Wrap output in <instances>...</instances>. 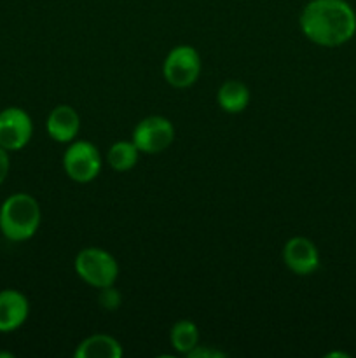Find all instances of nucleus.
<instances>
[{"label":"nucleus","mask_w":356,"mask_h":358,"mask_svg":"<svg viewBox=\"0 0 356 358\" xmlns=\"http://www.w3.org/2000/svg\"><path fill=\"white\" fill-rule=\"evenodd\" d=\"M299 23L302 34L323 48L346 44L356 34V13L346 0H309Z\"/></svg>","instance_id":"obj_1"},{"label":"nucleus","mask_w":356,"mask_h":358,"mask_svg":"<svg viewBox=\"0 0 356 358\" xmlns=\"http://www.w3.org/2000/svg\"><path fill=\"white\" fill-rule=\"evenodd\" d=\"M40 226V206L30 194L17 192L0 206V231L10 241H27Z\"/></svg>","instance_id":"obj_2"},{"label":"nucleus","mask_w":356,"mask_h":358,"mask_svg":"<svg viewBox=\"0 0 356 358\" xmlns=\"http://www.w3.org/2000/svg\"><path fill=\"white\" fill-rule=\"evenodd\" d=\"M77 276L94 289L114 285L119 276V264L112 254L98 247H87L73 261Z\"/></svg>","instance_id":"obj_3"},{"label":"nucleus","mask_w":356,"mask_h":358,"mask_svg":"<svg viewBox=\"0 0 356 358\" xmlns=\"http://www.w3.org/2000/svg\"><path fill=\"white\" fill-rule=\"evenodd\" d=\"M164 79L173 87L192 86L201 73V58L192 45H177L168 52L163 65Z\"/></svg>","instance_id":"obj_4"},{"label":"nucleus","mask_w":356,"mask_h":358,"mask_svg":"<svg viewBox=\"0 0 356 358\" xmlns=\"http://www.w3.org/2000/svg\"><path fill=\"white\" fill-rule=\"evenodd\" d=\"M63 168L73 182H93L101 170L100 150L87 140H77L63 154Z\"/></svg>","instance_id":"obj_5"},{"label":"nucleus","mask_w":356,"mask_h":358,"mask_svg":"<svg viewBox=\"0 0 356 358\" xmlns=\"http://www.w3.org/2000/svg\"><path fill=\"white\" fill-rule=\"evenodd\" d=\"M131 140L143 154L164 152L175 140V126L163 115H149L136 124Z\"/></svg>","instance_id":"obj_6"},{"label":"nucleus","mask_w":356,"mask_h":358,"mask_svg":"<svg viewBox=\"0 0 356 358\" xmlns=\"http://www.w3.org/2000/svg\"><path fill=\"white\" fill-rule=\"evenodd\" d=\"M34 133L31 117L20 107L3 108L0 112V147L9 150H20L30 142Z\"/></svg>","instance_id":"obj_7"},{"label":"nucleus","mask_w":356,"mask_h":358,"mask_svg":"<svg viewBox=\"0 0 356 358\" xmlns=\"http://www.w3.org/2000/svg\"><path fill=\"white\" fill-rule=\"evenodd\" d=\"M283 261L290 271L299 276H309L320 268L316 245L304 236H295L286 241L283 248Z\"/></svg>","instance_id":"obj_8"},{"label":"nucleus","mask_w":356,"mask_h":358,"mask_svg":"<svg viewBox=\"0 0 356 358\" xmlns=\"http://www.w3.org/2000/svg\"><path fill=\"white\" fill-rule=\"evenodd\" d=\"M45 129L52 140L59 143H70L75 140L80 129V115L70 105H58L51 110L45 121Z\"/></svg>","instance_id":"obj_9"},{"label":"nucleus","mask_w":356,"mask_h":358,"mask_svg":"<svg viewBox=\"0 0 356 358\" xmlns=\"http://www.w3.org/2000/svg\"><path fill=\"white\" fill-rule=\"evenodd\" d=\"M30 306L21 292L7 289L0 292V332H13L27 322Z\"/></svg>","instance_id":"obj_10"},{"label":"nucleus","mask_w":356,"mask_h":358,"mask_svg":"<svg viewBox=\"0 0 356 358\" xmlns=\"http://www.w3.org/2000/svg\"><path fill=\"white\" fill-rule=\"evenodd\" d=\"M75 358H121L122 346L108 334H93L77 345Z\"/></svg>","instance_id":"obj_11"},{"label":"nucleus","mask_w":356,"mask_h":358,"mask_svg":"<svg viewBox=\"0 0 356 358\" xmlns=\"http://www.w3.org/2000/svg\"><path fill=\"white\" fill-rule=\"evenodd\" d=\"M216 101L222 110L229 114H239L250 103V90L241 80H225L216 93Z\"/></svg>","instance_id":"obj_12"},{"label":"nucleus","mask_w":356,"mask_h":358,"mask_svg":"<svg viewBox=\"0 0 356 358\" xmlns=\"http://www.w3.org/2000/svg\"><path fill=\"white\" fill-rule=\"evenodd\" d=\"M171 346L175 348V352L181 353V355H187L191 353L195 346L199 345V331L198 325L191 320H180L171 327L170 334Z\"/></svg>","instance_id":"obj_13"},{"label":"nucleus","mask_w":356,"mask_h":358,"mask_svg":"<svg viewBox=\"0 0 356 358\" xmlns=\"http://www.w3.org/2000/svg\"><path fill=\"white\" fill-rule=\"evenodd\" d=\"M140 150L136 149V145L128 140H119L114 145L108 149V164L114 168L115 171H128L131 168H135V164L138 163Z\"/></svg>","instance_id":"obj_14"},{"label":"nucleus","mask_w":356,"mask_h":358,"mask_svg":"<svg viewBox=\"0 0 356 358\" xmlns=\"http://www.w3.org/2000/svg\"><path fill=\"white\" fill-rule=\"evenodd\" d=\"M100 304L101 308H105L108 311L117 310L119 304H121V294L114 289V285L100 289Z\"/></svg>","instance_id":"obj_15"},{"label":"nucleus","mask_w":356,"mask_h":358,"mask_svg":"<svg viewBox=\"0 0 356 358\" xmlns=\"http://www.w3.org/2000/svg\"><path fill=\"white\" fill-rule=\"evenodd\" d=\"M188 358H222L225 357V353L220 352V350L213 348H201V346H195L191 353H187Z\"/></svg>","instance_id":"obj_16"},{"label":"nucleus","mask_w":356,"mask_h":358,"mask_svg":"<svg viewBox=\"0 0 356 358\" xmlns=\"http://www.w3.org/2000/svg\"><path fill=\"white\" fill-rule=\"evenodd\" d=\"M7 173H9V154L3 147H0V185L6 180Z\"/></svg>","instance_id":"obj_17"},{"label":"nucleus","mask_w":356,"mask_h":358,"mask_svg":"<svg viewBox=\"0 0 356 358\" xmlns=\"http://www.w3.org/2000/svg\"><path fill=\"white\" fill-rule=\"evenodd\" d=\"M332 357H342V358H349L348 353H337V352H334V353H328V355H327V358H332Z\"/></svg>","instance_id":"obj_18"}]
</instances>
